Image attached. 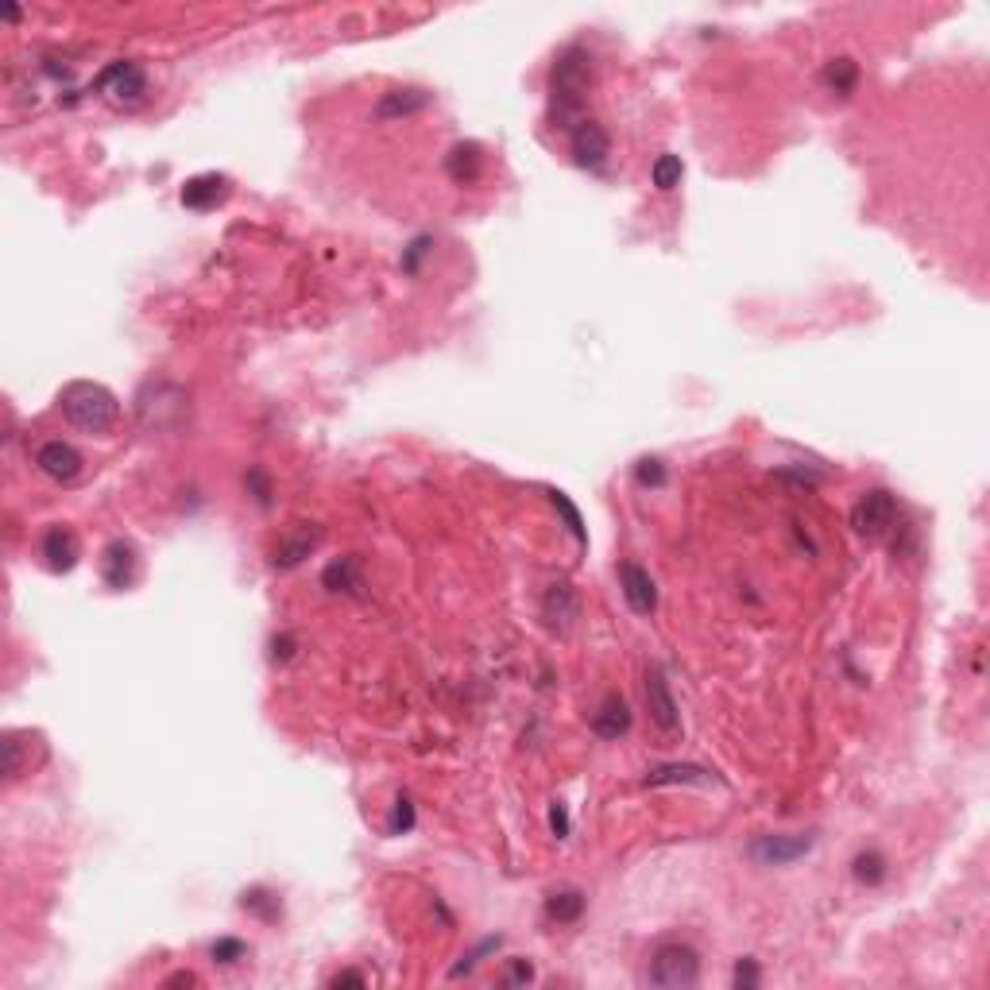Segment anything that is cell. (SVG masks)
I'll return each instance as SVG.
<instances>
[{
    "label": "cell",
    "mask_w": 990,
    "mask_h": 990,
    "mask_svg": "<svg viewBox=\"0 0 990 990\" xmlns=\"http://www.w3.org/2000/svg\"><path fill=\"white\" fill-rule=\"evenodd\" d=\"M588 86H592V55L581 43L565 47L554 59L550 70V120L554 128L573 132L584 120V105H588Z\"/></svg>",
    "instance_id": "6da1fadb"
},
{
    "label": "cell",
    "mask_w": 990,
    "mask_h": 990,
    "mask_svg": "<svg viewBox=\"0 0 990 990\" xmlns=\"http://www.w3.org/2000/svg\"><path fill=\"white\" fill-rule=\"evenodd\" d=\"M59 407L66 414V422L82 434L105 437L120 422V403L117 395L105 387V383H93V379H74L66 383L59 395Z\"/></svg>",
    "instance_id": "7a4b0ae2"
},
{
    "label": "cell",
    "mask_w": 990,
    "mask_h": 990,
    "mask_svg": "<svg viewBox=\"0 0 990 990\" xmlns=\"http://www.w3.org/2000/svg\"><path fill=\"white\" fill-rule=\"evenodd\" d=\"M646 983L658 990H689L700 983V956L685 940H662L650 963H646Z\"/></svg>",
    "instance_id": "3957f363"
},
{
    "label": "cell",
    "mask_w": 990,
    "mask_h": 990,
    "mask_svg": "<svg viewBox=\"0 0 990 990\" xmlns=\"http://www.w3.org/2000/svg\"><path fill=\"white\" fill-rule=\"evenodd\" d=\"M816 847V832H766L751 840V859L762 867H789Z\"/></svg>",
    "instance_id": "277c9868"
},
{
    "label": "cell",
    "mask_w": 990,
    "mask_h": 990,
    "mask_svg": "<svg viewBox=\"0 0 990 990\" xmlns=\"http://www.w3.org/2000/svg\"><path fill=\"white\" fill-rule=\"evenodd\" d=\"M894 519H898V499L886 492V488H874V492H867L859 503H855V511H851V526H855V534H859V538H867V542L886 538V530L894 526Z\"/></svg>",
    "instance_id": "5b68a950"
},
{
    "label": "cell",
    "mask_w": 990,
    "mask_h": 990,
    "mask_svg": "<svg viewBox=\"0 0 990 990\" xmlns=\"http://www.w3.org/2000/svg\"><path fill=\"white\" fill-rule=\"evenodd\" d=\"M569 155L573 163L584 171H604L608 167V155H612V136L600 120L584 117L573 132H569Z\"/></svg>",
    "instance_id": "8992f818"
},
{
    "label": "cell",
    "mask_w": 990,
    "mask_h": 990,
    "mask_svg": "<svg viewBox=\"0 0 990 990\" xmlns=\"http://www.w3.org/2000/svg\"><path fill=\"white\" fill-rule=\"evenodd\" d=\"M93 89L105 93V97L117 101V105H140L147 93V78L136 62H113V66L101 70V78L89 86V93H93Z\"/></svg>",
    "instance_id": "52a82bcc"
},
{
    "label": "cell",
    "mask_w": 990,
    "mask_h": 990,
    "mask_svg": "<svg viewBox=\"0 0 990 990\" xmlns=\"http://www.w3.org/2000/svg\"><path fill=\"white\" fill-rule=\"evenodd\" d=\"M101 577L113 592H128L140 577V550L128 538H113L101 550Z\"/></svg>",
    "instance_id": "ba28073f"
},
{
    "label": "cell",
    "mask_w": 990,
    "mask_h": 990,
    "mask_svg": "<svg viewBox=\"0 0 990 990\" xmlns=\"http://www.w3.org/2000/svg\"><path fill=\"white\" fill-rule=\"evenodd\" d=\"M646 708H650V720L662 735H677L681 731V712H677V700L670 693V681L662 666H650L646 670Z\"/></svg>",
    "instance_id": "9c48e42d"
},
{
    "label": "cell",
    "mask_w": 990,
    "mask_h": 990,
    "mask_svg": "<svg viewBox=\"0 0 990 990\" xmlns=\"http://www.w3.org/2000/svg\"><path fill=\"white\" fill-rule=\"evenodd\" d=\"M35 465H39V472L43 476H51V480H59V484H70V480H78L82 476V468H86V461H82V453L70 445V441H43L39 449H35Z\"/></svg>",
    "instance_id": "30bf717a"
},
{
    "label": "cell",
    "mask_w": 990,
    "mask_h": 990,
    "mask_svg": "<svg viewBox=\"0 0 990 990\" xmlns=\"http://www.w3.org/2000/svg\"><path fill=\"white\" fill-rule=\"evenodd\" d=\"M39 557H43V565L51 573H70L78 565V557H82V546H78V538H74L70 526L55 523L47 526L43 538H39Z\"/></svg>",
    "instance_id": "8fae6325"
},
{
    "label": "cell",
    "mask_w": 990,
    "mask_h": 990,
    "mask_svg": "<svg viewBox=\"0 0 990 990\" xmlns=\"http://www.w3.org/2000/svg\"><path fill=\"white\" fill-rule=\"evenodd\" d=\"M542 615H546V623H550V631L557 635H569V627L577 623V615H581V596H577V588L569 581H557L546 588V596H542Z\"/></svg>",
    "instance_id": "7c38bea8"
},
{
    "label": "cell",
    "mask_w": 990,
    "mask_h": 990,
    "mask_svg": "<svg viewBox=\"0 0 990 990\" xmlns=\"http://www.w3.org/2000/svg\"><path fill=\"white\" fill-rule=\"evenodd\" d=\"M619 588H623V600L635 615H650L658 608V588H654V577L635 565V561H623L619 565Z\"/></svg>",
    "instance_id": "4fadbf2b"
},
{
    "label": "cell",
    "mask_w": 990,
    "mask_h": 990,
    "mask_svg": "<svg viewBox=\"0 0 990 990\" xmlns=\"http://www.w3.org/2000/svg\"><path fill=\"white\" fill-rule=\"evenodd\" d=\"M646 786H716V778L697 762H662L646 770Z\"/></svg>",
    "instance_id": "5bb4252c"
},
{
    "label": "cell",
    "mask_w": 990,
    "mask_h": 990,
    "mask_svg": "<svg viewBox=\"0 0 990 990\" xmlns=\"http://www.w3.org/2000/svg\"><path fill=\"white\" fill-rule=\"evenodd\" d=\"M434 97L426 89L407 86V89H387L383 97L376 101V120H399V117H414L430 105Z\"/></svg>",
    "instance_id": "9a60e30c"
},
{
    "label": "cell",
    "mask_w": 990,
    "mask_h": 990,
    "mask_svg": "<svg viewBox=\"0 0 990 990\" xmlns=\"http://www.w3.org/2000/svg\"><path fill=\"white\" fill-rule=\"evenodd\" d=\"M229 198V178L225 175H194L182 186V205L186 209H213Z\"/></svg>",
    "instance_id": "2e32d148"
},
{
    "label": "cell",
    "mask_w": 990,
    "mask_h": 990,
    "mask_svg": "<svg viewBox=\"0 0 990 990\" xmlns=\"http://www.w3.org/2000/svg\"><path fill=\"white\" fill-rule=\"evenodd\" d=\"M480 171H484V151H480V144L465 140V144L449 147V155H445V175L453 178L457 186H472V182L480 178Z\"/></svg>",
    "instance_id": "e0dca14e"
},
{
    "label": "cell",
    "mask_w": 990,
    "mask_h": 990,
    "mask_svg": "<svg viewBox=\"0 0 990 990\" xmlns=\"http://www.w3.org/2000/svg\"><path fill=\"white\" fill-rule=\"evenodd\" d=\"M627 728H631V704L619 697V693H608L604 704H600V712L592 716V731L600 739H619V735H627Z\"/></svg>",
    "instance_id": "ac0fdd59"
},
{
    "label": "cell",
    "mask_w": 990,
    "mask_h": 990,
    "mask_svg": "<svg viewBox=\"0 0 990 990\" xmlns=\"http://www.w3.org/2000/svg\"><path fill=\"white\" fill-rule=\"evenodd\" d=\"M321 588L329 592H345V596H364V573H360V561L356 557H341V561H329L325 573H321Z\"/></svg>",
    "instance_id": "d6986e66"
},
{
    "label": "cell",
    "mask_w": 990,
    "mask_h": 990,
    "mask_svg": "<svg viewBox=\"0 0 990 990\" xmlns=\"http://www.w3.org/2000/svg\"><path fill=\"white\" fill-rule=\"evenodd\" d=\"M820 82L832 97H851L855 86H859V62L840 55V59H828L824 70H820Z\"/></svg>",
    "instance_id": "ffe728a7"
},
{
    "label": "cell",
    "mask_w": 990,
    "mask_h": 990,
    "mask_svg": "<svg viewBox=\"0 0 990 990\" xmlns=\"http://www.w3.org/2000/svg\"><path fill=\"white\" fill-rule=\"evenodd\" d=\"M318 530H298V534H287V538H279V546H275V557H271V565L275 569H294L302 557H310V550L318 546Z\"/></svg>",
    "instance_id": "44dd1931"
},
{
    "label": "cell",
    "mask_w": 990,
    "mask_h": 990,
    "mask_svg": "<svg viewBox=\"0 0 990 990\" xmlns=\"http://www.w3.org/2000/svg\"><path fill=\"white\" fill-rule=\"evenodd\" d=\"M581 913H584V894L577 886L554 890L546 898V921H554V925H573V921H581Z\"/></svg>",
    "instance_id": "7402d4cb"
},
{
    "label": "cell",
    "mask_w": 990,
    "mask_h": 990,
    "mask_svg": "<svg viewBox=\"0 0 990 990\" xmlns=\"http://www.w3.org/2000/svg\"><path fill=\"white\" fill-rule=\"evenodd\" d=\"M240 909H244V913H252V917H260L263 925H275V921L283 917V902H279V894H275V890H267V886H252V890H244Z\"/></svg>",
    "instance_id": "603a6c76"
},
{
    "label": "cell",
    "mask_w": 990,
    "mask_h": 990,
    "mask_svg": "<svg viewBox=\"0 0 990 990\" xmlns=\"http://www.w3.org/2000/svg\"><path fill=\"white\" fill-rule=\"evenodd\" d=\"M851 874H855V882H863V886H882L886 874H890V859H886L878 847H867V851H859V855L851 859Z\"/></svg>",
    "instance_id": "cb8c5ba5"
},
{
    "label": "cell",
    "mask_w": 990,
    "mask_h": 990,
    "mask_svg": "<svg viewBox=\"0 0 990 990\" xmlns=\"http://www.w3.org/2000/svg\"><path fill=\"white\" fill-rule=\"evenodd\" d=\"M650 178H654V186L662 190V194H670V190H677L681 186V178H685V163L677 159V155H658L654 159V167H650Z\"/></svg>",
    "instance_id": "d4e9b609"
},
{
    "label": "cell",
    "mask_w": 990,
    "mask_h": 990,
    "mask_svg": "<svg viewBox=\"0 0 990 990\" xmlns=\"http://www.w3.org/2000/svg\"><path fill=\"white\" fill-rule=\"evenodd\" d=\"M546 495H550V503H554L557 511H561V519L569 523V534H573V538H577L581 546H588V534H584L581 511H577V507L569 503V495H565V492H557V488H550V492H546Z\"/></svg>",
    "instance_id": "484cf974"
},
{
    "label": "cell",
    "mask_w": 990,
    "mask_h": 990,
    "mask_svg": "<svg viewBox=\"0 0 990 990\" xmlns=\"http://www.w3.org/2000/svg\"><path fill=\"white\" fill-rule=\"evenodd\" d=\"M209 956H213V963H221V967H233V963H240L248 956V944L236 940V936H221V940H213Z\"/></svg>",
    "instance_id": "4316f807"
},
{
    "label": "cell",
    "mask_w": 990,
    "mask_h": 990,
    "mask_svg": "<svg viewBox=\"0 0 990 990\" xmlns=\"http://www.w3.org/2000/svg\"><path fill=\"white\" fill-rule=\"evenodd\" d=\"M4 774H8V782H16L24 774V743L16 731L4 735Z\"/></svg>",
    "instance_id": "83f0119b"
},
{
    "label": "cell",
    "mask_w": 990,
    "mask_h": 990,
    "mask_svg": "<svg viewBox=\"0 0 990 990\" xmlns=\"http://www.w3.org/2000/svg\"><path fill=\"white\" fill-rule=\"evenodd\" d=\"M635 480H639L642 488H662V484H666V465L646 457V461L635 465Z\"/></svg>",
    "instance_id": "f1b7e54d"
},
{
    "label": "cell",
    "mask_w": 990,
    "mask_h": 990,
    "mask_svg": "<svg viewBox=\"0 0 990 990\" xmlns=\"http://www.w3.org/2000/svg\"><path fill=\"white\" fill-rule=\"evenodd\" d=\"M244 484H248V492H252V499H256L260 507H271V480H267L263 468H248Z\"/></svg>",
    "instance_id": "f546056e"
},
{
    "label": "cell",
    "mask_w": 990,
    "mask_h": 990,
    "mask_svg": "<svg viewBox=\"0 0 990 990\" xmlns=\"http://www.w3.org/2000/svg\"><path fill=\"white\" fill-rule=\"evenodd\" d=\"M499 944H503V936H488V940H484V944H480V948H472V952H468V956H465V963H457V967H453V971H449V975H453V979H457V975H468V971H472V967H476V963L484 960V956H488V952H495V948H499Z\"/></svg>",
    "instance_id": "4dcf8cb0"
},
{
    "label": "cell",
    "mask_w": 990,
    "mask_h": 990,
    "mask_svg": "<svg viewBox=\"0 0 990 990\" xmlns=\"http://www.w3.org/2000/svg\"><path fill=\"white\" fill-rule=\"evenodd\" d=\"M414 828V801L407 793L395 797V813H391V832H410Z\"/></svg>",
    "instance_id": "1f68e13d"
},
{
    "label": "cell",
    "mask_w": 990,
    "mask_h": 990,
    "mask_svg": "<svg viewBox=\"0 0 990 990\" xmlns=\"http://www.w3.org/2000/svg\"><path fill=\"white\" fill-rule=\"evenodd\" d=\"M503 983H507V987H526V983H534V967L526 960H507Z\"/></svg>",
    "instance_id": "d6a6232c"
},
{
    "label": "cell",
    "mask_w": 990,
    "mask_h": 990,
    "mask_svg": "<svg viewBox=\"0 0 990 990\" xmlns=\"http://www.w3.org/2000/svg\"><path fill=\"white\" fill-rule=\"evenodd\" d=\"M430 244H434L430 236H418V240H410L407 256H403V271H407V275H414V271H418V263H422V256H426V252H430Z\"/></svg>",
    "instance_id": "836d02e7"
},
{
    "label": "cell",
    "mask_w": 990,
    "mask_h": 990,
    "mask_svg": "<svg viewBox=\"0 0 990 990\" xmlns=\"http://www.w3.org/2000/svg\"><path fill=\"white\" fill-rule=\"evenodd\" d=\"M735 987H758V963L755 960H739L735 963Z\"/></svg>",
    "instance_id": "e575fe53"
},
{
    "label": "cell",
    "mask_w": 990,
    "mask_h": 990,
    "mask_svg": "<svg viewBox=\"0 0 990 990\" xmlns=\"http://www.w3.org/2000/svg\"><path fill=\"white\" fill-rule=\"evenodd\" d=\"M550 828H554L557 840H565V836H569V813H565V805H561V801L550 809Z\"/></svg>",
    "instance_id": "d590c367"
},
{
    "label": "cell",
    "mask_w": 990,
    "mask_h": 990,
    "mask_svg": "<svg viewBox=\"0 0 990 990\" xmlns=\"http://www.w3.org/2000/svg\"><path fill=\"white\" fill-rule=\"evenodd\" d=\"M329 987L341 990V987H368V979L360 975V971H337L333 979H329Z\"/></svg>",
    "instance_id": "8d00e7d4"
},
{
    "label": "cell",
    "mask_w": 990,
    "mask_h": 990,
    "mask_svg": "<svg viewBox=\"0 0 990 990\" xmlns=\"http://www.w3.org/2000/svg\"><path fill=\"white\" fill-rule=\"evenodd\" d=\"M778 476H782V480H793V484H805V488H816V484H820V476H813V472H801V468H782Z\"/></svg>",
    "instance_id": "74e56055"
},
{
    "label": "cell",
    "mask_w": 990,
    "mask_h": 990,
    "mask_svg": "<svg viewBox=\"0 0 990 990\" xmlns=\"http://www.w3.org/2000/svg\"><path fill=\"white\" fill-rule=\"evenodd\" d=\"M271 646H275V658H279V662H287V658H294V639H291V635H283V639H275V642H271Z\"/></svg>",
    "instance_id": "f35d334b"
},
{
    "label": "cell",
    "mask_w": 990,
    "mask_h": 990,
    "mask_svg": "<svg viewBox=\"0 0 990 990\" xmlns=\"http://www.w3.org/2000/svg\"><path fill=\"white\" fill-rule=\"evenodd\" d=\"M167 987H198V975L194 971H178V975L167 979Z\"/></svg>",
    "instance_id": "ab89813d"
}]
</instances>
